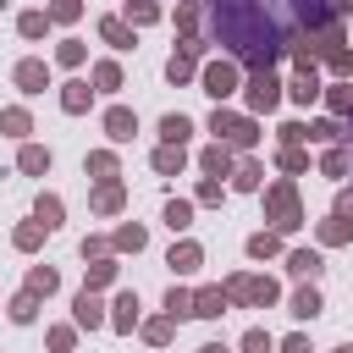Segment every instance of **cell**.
I'll return each instance as SVG.
<instances>
[{"label": "cell", "instance_id": "d6986e66", "mask_svg": "<svg viewBox=\"0 0 353 353\" xmlns=\"http://www.w3.org/2000/svg\"><path fill=\"white\" fill-rule=\"evenodd\" d=\"M121 199H127V193H121V182H105V188L94 193V210H99V215H116V210H121Z\"/></svg>", "mask_w": 353, "mask_h": 353}, {"label": "cell", "instance_id": "5bb4252c", "mask_svg": "<svg viewBox=\"0 0 353 353\" xmlns=\"http://www.w3.org/2000/svg\"><path fill=\"white\" fill-rule=\"evenodd\" d=\"M199 165H204L210 176H226V171H232V149H226V143H210V149L199 154Z\"/></svg>", "mask_w": 353, "mask_h": 353}, {"label": "cell", "instance_id": "9f6ffc18", "mask_svg": "<svg viewBox=\"0 0 353 353\" xmlns=\"http://www.w3.org/2000/svg\"><path fill=\"white\" fill-rule=\"evenodd\" d=\"M342 353H353V347H342Z\"/></svg>", "mask_w": 353, "mask_h": 353}, {"label": "cell", "instance_id": "d590c367", "mask_svg": "<svg viewBox=\"0 0 353 353\" xmlns=\"http://www.w3.org/2000/svg\"><path fill=\"white\" fill-rule=\"evenodd\" d=\"M325 66H331L336 77H347V72H353V50H342V44H336V50L325 55Z\"/></svg>", "mask_w": 353, "mask_h": 353}, {"label": "cell", "instance_id": "816d5d0a", "mask_svg": "<svg viewBox=\"0 0 353 353\" xmlns=\"http://www.w3.org/2000/svg\"><path fill=\"white\" fill-rule=\"evenodd\" d=\"M50 347H55V353H66V347H72V331H66V325H61V331H50Z\"/></svg>", "mask_w": 353, "mask_h": 353}, {"label": "cell", "instance_id": "74e56055", "mask_svg": "<svg viewBox=\"0 0 353 353\" xmlns=\"http://www.w3.org/2000/svg\"><path fill=\"white\" fill-rule=\"evenodd\" d=\"M325 99H331V110H342V116H347V110H353V83H336Z\"/></svg>", "mask_w": 353, "mask_h": 353}, {"label": "cell", "instance_id": "f6af8a7d", "mask_svg": "<svg viewBox=\"0 0 353 353\" xmlns=\"http://www.w3.org/2000/svg\"><path fill=\"white\" fill-rule=\"evenodd\" d=\"M232 121H237V116H232V110H215V116H210V132H215V143H221V138H226V132H232Z\"/></svg>", "mask_w": 353, "mask_h": 353}, {"label": "cell", "instance_id": "8d00e7d4", "mask_svg": "<svg viewBox=\"0 0 353 353\" xmlns=\"http://www.w3.org/2000/svg\"><path fill=\"white\" fill-rule=\"evenodd\" d=\"M77 11H83V0H55L50 6V22H77Z\"/></svg>", "mask_w": 353, "mask_h": 353}, {"label": "cell", "instance_id": "cb8c5ba5", "mask_svg": "<svg viewBox=\"0 0 353 353\" xmlns=\"http://www.w3.org/2000/svg\"><path fill=\"white\" fill-rule=\"evenodd\" d=\"M22 171H28V176H44V171H50V149L28 143V149H22Z\"/></svg>", "mask_w": 353, "mask_h": 353}, {"label": "cell", "instance_id": "7402d4cb", "mask_svg": "<svg viewBox=\"0 0 353 353\" xmlns=\"http://www.w3.org/2000/svg\"><path fill=\"white\" fill-rule=\"evenodd\" d=\"M17 28H22V39H44V28H50V11H22V17H17Z\"/></svg>", "mask_w": 353, "mask_h": 353}, {"label": "cell", "instance_id": "f35d334b", "mask_svg": "<svg viewBox=\"0 0 353 353\" xmlns=\"http://www.w3.org/2000/svg\"><path fill=\"white\" fill-rule=\"evenodd\" d=\"M0 127H6L11 138H22V132H28V110H6V116H0Z\"/></svg>", "mask_w": 353, "mask_h": 353}, {"label": "cell", "instance_id": "9c48e42d", "mask_svg": "<svg viewBox=\"0 0 353 353\" xmlns=\"http://www.w3.org/2000/svg\"><path fill=\"white\" fill-rule=\"evenodd\" d=\"M44 83H50V66H44V61H22V66H17V88H22V94H39Z\"/></svg>", "mask_w": 353, "mask_h": 353}, {"label": "cell", "instance_id": "4316f807", "mask_svg": "<svg viewBox=\"0 0 353 353\" xmlns=\"http://www.w3.org/2000/svg\"><path fill=\"white\" fill-rule=\"evenodd\" d=\"M39 221H44V232H55L61 226V199H50V193H39V210H33Z\"/></svg>", "mask_w": 353, "mask_h": 353}, {"label": "cell", "instance_id": "6f0895ef", "mask_svg": "<svg viewBox=\"0 0 353 353\" xmlns=\"http://www.w3.org/2000/svg\"><path fill=\"white\" fill-rule=\"evenodd\" d=\"M0 6H6V0H0Z\"/></svg>", "mask_w": 353, "mask_h": 353}, {"label": "cell", "instance_id": "db71d44e", "mask_svg": "<svg viewBox=\"0 0 353 353\" xmlns=\"http://www.w3.org/2000/svg\"><path fill=\"white\" fill-rule=\"evenodd\" d=\"M281 353H309V342H303V336H287V342H281Z\"/></svg>", "mask_w": 353, "mask_h": 353}, {"label": "cell", "instance_id": "d4e9b609", "mask_svg": "<svg viewBox=\"0 0 353 353\" xmlns=\"http://www.w3.org/2000/svg\"><path fill=\"white\" fill-rule=\"evenodd\" d=\"M199 259H204V254H199V243H176V248H171V259H165V265H171V270H193V265H199Z\"/></svg>", "mask_w": 353, "mask_h": 353}, {"label": "cell", "instance_id": "11a10c76", "mask_svg": "<svg viewBox=\"0 0 353 353\" xmlns=\"http://www.w3.org/2000/svg\"><path fill=\"white\" fill-rule=\"evenodd\" d=\"M199 353H226V347H221V342H204V347H199Z\"/></svg>", "mask_w": 353, "mask_h": 353}, {"label": "cell", "instance_id": "60d3db41", "mask_svg": "<svg viewBox=\"0 0 353 353\" xmlns=\"http://www.w3.org/2000/svg\"><path fill=\"white\" fill-rule=\"evenodd\" d=\"M88 171L110 182V176H116V154H88Z\"/></svg>", "mask_w": 353, "mask_h": 353}, {"label": "cell", "instance_id": "e575fe53", "mask_svg": "<svg viewBox=\"0 0 353 353\" xmlns=\"http://www.w3.org/2000/svg\"><path fill=\"white\" fill-rule=\"evenodd\" d=\"M143 336H149L154 347H165V342H171V314H165V320H149V325H143Z\"/></svg>", "mask_w": 353, "mask_h": 353}, {"label": "cell", "instance_id": "1f68e13d", "mask_svg": "<svg viewBox=\"0 0 353 353\" xmlns=\"http://www.w3.org/2000/svg\"><path fill=\"white\" fill-rule=\"evenodd\" d=\"M143 243H149V237H143V226H116V248H132V254H138Z\"/></svg>", "mask_w": 353, "mask_h": 353}, {"label": "cell", "instance_id": "484cf974", "mask_svg": "<svg viewBox=\"0 0 353 353\" xmlns=\"http://www.w3.org/2000/svg\"><path fill=\"white\" fill-rule=\"evenodd\" d=\"M165 314H171V320L193 314V292H188V287H171V292H165Z\"/></svg>", "mask_w": 353, "mask_h": 353}, {"label": "cell", "instance_id": "44dd1931", "mask_svg": "<svg viewBox=\"0 0 353 353\" xmlns=\"http://www.w3.org/2000/svg\"><path fill=\"white\" fill-rule=\"evenodd\" d=\"M347 237H353V221H342V215H331V221L320 226V243H325V248H336V243H347Z\"/></svg>", "mask_w": 353, "mask_h": 353}, {"label": "cell", "instance_id": "ba28073f", "mask_svg": "<svg viewBox=\"0 0 353 353\" xmlns=\"http://www.w3.org/2000/svg\"><path fill=\"white\" fill-rule=\"evenodd\" d=\"M287 270H292L298 281H314L325 265H320V254H314V248H292V254H287Z\"/></svg>", "mask_w": 353, "mask_h": 353}, {"label": "cell", "instance_id": "ac0fdd59", "mask_svg": "<svg viewBox=\"0 0 353 353\" xmlns=\"http://www.w3.org/2000/svg\"><path fill=\"white\" fill-rule=\"evenodd\" d=\"M314 314H320V292L314 287H298L292 292V320H314Z\"/></svg>", "mask_w": 353, "mask_h": 353}, {"label": "cell", "instance_id": "bcb514c9", "mask_svg": "<svg viewBox=\"0 0 353 353\" xmlns=\"http://www.w3.org/2000/svg\"><path fill=\"white\" fill-rule=\"evenodd\" d=\"M320 165H325V176H342V171H347V149H331Z\"/></svg>", "mask_w": 353, "mask_h": 353}, {"label": "cell", "instance_id": "b9f144b4", "mask_svg": "<svg viewBox=\"0 0 353 353\" xmlns=\"http://www.w3.org/2000/svg\"><path fill=\"white\" fill-rule=\"evenodd\" d=\"M110 276H116V265H110V259H94V265H88V287H105Z\"/></svg>", "mask_w": 353, "mask_h": 353}, {"label": "cell", "instance_id": "d6a6232c", "mask_svg": "<svg viewBox=\"0 0 353 353\" xmlns=\"http://www.w3.org/2000/svg\"><path fill=\"white\" fill-rule=\"evenodd\" d=\"M259 176H265V171H259V165L248 160V165H237V176H232V182H237L243 193H254V188H259Z\"/></svg>", "mask_w": 353, "mask_h": 353}, {"label": "cell", "instance_id": "3957f363", "mask_svg": "<svg viewBox=\"0 0 353 353\" xmlns=\"http://www.w3.org/2000/svg\"><path fill=\"white\" fill-rule=\"evenodd\" d=\"M276 105H281L276 72H254V77H248V110H276Z\"/></svg>", "mask_w": 353, "mask_h": 353}, {"label": "cell", "instance_id": "6da1fadb", "mask_svg": "<svg viewBox=\"0 0 353 353\" xmlns=\"http://www.w3.org/2000/svg\"><path fill=\"white\" fill-rule=\"evenodd\" d=\"M265 210H270L276 232H292V226H303V210H298V193H292V182H276V188L265 193Z\"/></svg>", "mask_w": 353, "mask_h": 353}, {"label": "cell", "instance_id": "2e32d148", "mask_svg": "<svg viewBox=\"0 0 353 353\" xmlns=\"http://www.w3.org/2000/svg\"><path fill=\"white\" fill-rule=\"evenodd\" d=\"M110 325H116V331H132V325H138V292H121V298H116Z\"/></svg>", "mask_w": 353, "mask_h": 353}, {"label": "cell", "instance_id": "7dc6e473", "mask_svg": "<svg viewBox=\"0 0 353 353\" xmlns=\"http://www.w3.org/2000/svg\"><path fill=\"white\" fill-rule=\"evenodd\" d=\"M336 132H342L336 121H309V138H314V143H325V138H336Z\"/></svg>", "mask_w": 353, "mask_h": 353}, {"label": "cell", "instance_id": "c3c4849f", "mask_svg": "<svg viewBox=\"0 0 353 353\" xmlns=\"http://www.w3.org/2000/svg\"><path fill=\"white\" fill-rule=\"evenodd\" d=\"M77 61H83V44L66 39V44H61V66H77Z\"/></svg>", "mask_w": 353, "mask_h": 353}, {"label": "cell", "instance_id": "f5cc1de1", "mask_svg": "<svg viewBox=\"0 0 353 353\" xmlns=\"http://www.w3.org/2000/svg\"><path fill=\"white\" fill-rule=\"evenodd\" d=\"M336 215H342V221H353V193H336Z\"/></svg>", "mask_w": 353, "mask_h": 353}, {"label": "cell", "instance_id": "30bf717a", "mask_svg": "<svg viewBox=\"0 0 353 353\" xmlns=\"http://www.w3.org/2000/svg\"><path fill=\"white\" fill-rule=\"evenodd\" d=\"M88 99H94V88H88V83H66V88H61V110H66V116H83V110H88Z\"/></svg>", "mask_w": 353, "mask_h": 353}, {"label": "cell", "instance_id": "f1b7e54d", "mask_svg": "<svg viewBox=\"0 0 353 353\" xmlns=\"http://www.w3.org/2000/svg\"><path fill=\"white\" fill-rule=\"evenodd\" d=\"M248 254H254V259H270V254H281L276 232H259V237H248Z\"/></svg>", "mask_w": 353, "mask_h": 353}, {"label": "cell", "instance_id": "7c38bea8", "mask_svg": "<svg viewBox=\"0 0 353 353\" xmlns=\"http://www.w3.org/2000/svg\"><path fill=\"white\" fill-rule=\"evenodd\" d=\"M188 132H193V121H188L182 110H171V116H160V138H165V143H188Z\"/></svg>", "mask_w": 353, "mask_h": 353}, {"label": "cell", "instance_id": "8992f818", "mask_svg": "<svg viewBox=\"0 0 353 353\" xmlns=\"http://www.w3.org/2000/svg\"><path fill=\"white\" fill-rule=\"evenodd\" d=\"M226 303H232L226 287H204V292H193V314H199V320H221Z\"/></svg>", "mask_w": 353, "mask_h": 353}, {"label": "cell", "instance_id": "9a60e30c", "mask_svg": "<svg viewBox=\"0 0 353 353\" xmlns=\"http://www.w3.org/2000/svg\"><path fill=\"white\" fill-rule=\"evenodd\" d=\"M77 325H105V303H99L88 287L77 292Z\"/></svg>", "mask_w": 353, "mask_h": 353}, {"label": "cell", "instance_id": "ee69618b", "mask_svg": "<svg viewBox=\"0 0 353 353\" xmlns=\"http://www.w3.org/2000/svg\"><path fill=\"white\" fill-rule=\"evenodd\" d=\"M243 353H270V336L254 325V331H243Z\"/></svg>", "mask_w": 353, "mask_h": 353}, {"label": "cell", "instance_id": "ab89813d", "mask_svg": "<svg viewBox=\"0 0 353 353\" xmlns=\"http://www.w3.org/2000/svg\"><path fill=\"white\" fill-rule=\"evenodd\" d=\"M303 165H309V154H303L298 143H287V149H281V171H303Z\"/></svg>", "mask_w": 353, "mask_h": 353}, {"label": "cell", "instance_id": "f546056e", "mask_svg": "<svg viewBox=\"0 0 353 353\" xmlns=\"http://www.w3.org/2000/svg\"><path fill=\"white\" fill-rule=\"evenodd\" d=\"M154 17H160L154 0H127V22H154Z\"/></svg>", "mask_w": 353, "mask_h": 353}, {"label": "cell", "instance_id": "681fc988", "mask_svg": "<svg viewBox=\"0 0 353 353\" xmlns=\"http://www.w3.org/2000/svg\"><path fill=\"white\" fill-rule=\"evenodd\" d=\"M303 138H309L303 121H287V127H281V143H303Z\"/></svg>", "mask_w": 353, "mask_h": 353}, {"label": "cell", "instance_id": "603a6c76", "mask_svg": "<svg viewBox=\"0 0 353 353\" xmlns=\"http://www.w3.org/2000/svg\"><path fill=\"white\" fill-rule=\"evenodd\" d=\"M193 61H199V55H188V50H176V55L165 61V77H171V83H188V77H193Z\"/></svg>", "mask_w": 353, "mask_h": 353}, {"label": "cell", "instance_id": "e0dca14e", "mask_svg": "<svg viewBox=\"0 0 353 353\" xmlns=\"http://www.w3.org/2000/svg\"><path fill=\"white\" fill-rule=\"evenodd\" d=\"M254 138H259V127H254V116H237V121H232V132H226L221 143H232V149H248Z\"/></svg>", "mask_w": 353, "mask_h": 353}, {"label": "cell", "instance_id": "7bdbcfd3", "mask_svg": "<svg viewBox=\"0 0 353 353\" xmlns=\"http://www.w3.org/2000/svg\"><path fill=\"white\" fill-rule=\"evenodd\" d=\"M28 292H55V270H44V265H39V270L28 276Z\"/></svg>", "mask_w": 353, "mask_h": 353}, {"label": "cell", "instance_id": "4fadbf2b", "mask_svg": "<svg viewBox=\"0 0 353 353\" xmlns=\"http://www.w3.org/2000/svg\"><path fill=\"white\" fill-rule=\"evenodd\" d=\"M188 165V154H182V143H165V149H154V171L160 176H176Z\"/></svg>", "mask_w": 353, "mask_h": 353}, {"label": "cell", "instance_id": "277c9868", "mask_svg": "<svg viewBox=\"0 0 353 353\" xmlns=\"http://www.w3.org/2000/svg\"><path fill=\"white\" fill-rule=\"evenodd\" d=\"M232 88H237V61H210L204 66V94L210 99H226Z\"/></svg>", "mask_w": 353, "mask_h": 353}, {"label": "cell", "instance_id": "83f0119b", "mask_svg": "<svg viewBox=\"0 0 353 353\" xmlns=\"http://www.w3.org/2000/svg\"><path fill=\"white\" fill-rule=\"evenodd\" d=\"M33 314H39V292H22V298H11V320H17V325H28Z\"/></svg>", "mask_w": 353, "mask_h": 353}, {"label": "cell", "instance_id": "ffe728a7", "mask_svg": "<svg viewBox=\"0 0 353 353\" xmlns=\"http://www.w3.org/2000/svg\"><path fill=\"white\" fill-rule=\"evenodd\" d=\"M165 226H171V232H188V226H193V204H188V199H171V204H165Z\"/></svg>", "mask_w": 353, "mask_h": 353}, {"label": "cell", "instance_id": "52a82bcc", "mask_svg": "<svg viewBox=\"0 0 353 353\" xmlns=\"http://www.w3.org/2000/svg\"><path fill=\"white\" fill-rule=\"evenodd\" d=\"M287 94H292L298 105H314V99H320V72H314V66H303V72L287 83Z\"/></svg>", "mask_w": 353, "mask_h": 353}, {"label": "cell", "instance_id": "8fae6325", "mask_svg": "<svg viewBox=\"0 0 353 353\" xmlns=\"http://www.w3.org/2000/svg\"><path fill=\"white\" fill-rule=\"evenodd\" d=\"M99 39L116 44V50H132V28H127L121 17H105V22H99Z\"/></svg>", "mask_w": 353, "mask_h": 353}, {"label": "cell", "instance_id": "836d02e7", "mask_svg": "<svg viewBox=\"0 0 353 353\" xmlns=\"http://www.w3.org/2000/svg\"><path fill=\"white\" fill-rule=\"evenodd\" d=\"M39 237H44V221H28V226H17V248H39Z\"/></svg>", "mask_w": 353, "mask_h": 353}, {"label": "cell", "instance_id": "5b68a950", "mask_svg": "<svg viewBox=\"0 0 353 353\" xmlns=\"http://www.w3.org/2000/svg\"><path fill=\"white\" fill-rule=\"evenodd\" d=\"M105 132H110V143H132V132H138V116H132L127 105H116V110H105Z\"/></svg>", "mask_w": 353, "mask_h": 353}, {"label": "cell", "instance_id": "f907efd6", "mask_svg": "<svg viewBox=\"0 0 353 353\" xmlns=\"http://www.w3.org/2000/svg\"><path fill=\"white\" fill-rule=\"evenodd\" d=\"M215 199H221V182L204 176V182H199V204H215Z\"/></svg>", "mask_w": 353, "mask_h": 353}, {"label": "cell", "instance_id": "4dcf8cb0", "mask_svg": "<svg viewBox=\"0 0 353 353\" xmlns=\"http://www.w3.org/2000/svg\"><path fill=\"white\" fill-rule=\"evenodd\" d=\"M94 83H99V88H121V66H116V61H99V66H94Z\"/></svg>", "mask_w": 353, "mask_h": 353}, {"label": "cell", "instance_id": "7a4b0ae2", "mask_svg": "<svg viewBox=\"0 0 353 353\" xmlns=\"http://www.w3.org/2000/svg\"><path fill=\"white\" fill-rule=\"evenodd\" d=\"M226 298L265 309V303H276V281H270V276H232V281H226Z\"/></svg>", "mask_w": 353, "mask_h": 353}]
</instances>
